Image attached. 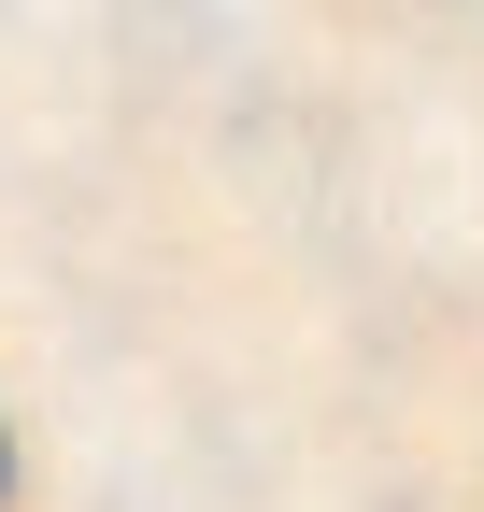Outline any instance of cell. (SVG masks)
<instances>
[{"mask_svg": "<svg viewBox=\"0 0 484 512\" xmlns=\"http://www.w3.org/2000/svg\"><path fill=\"white\" fill-rule=\"evenodd\" d=\"M0 484H15V441H0Z\"/></svg>", "mask_w": 484, "mask_h": 512, "instance_id": "6da1fadb", "label": "cell"}]
</instances>
